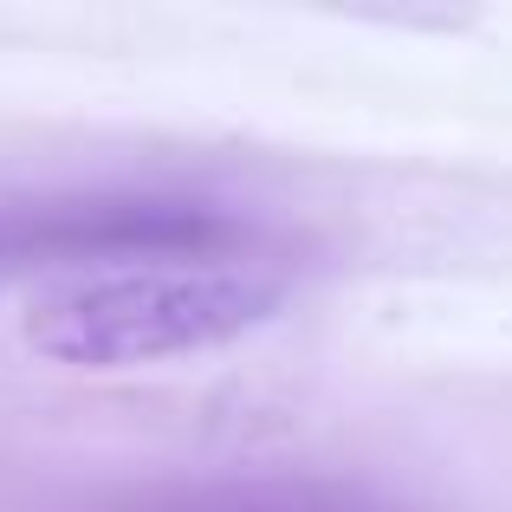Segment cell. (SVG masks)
I'll use <instances>...</instances> for the list:
<instances>
[{
    "instance_id": "cell-3",
    "label": "cell",
    "mask_w": 512,
    "mask_h": 512,
    "mask_svg": "<svg viewBox=\"0 0 512 512\" xmlns=\"http://www.w3.org/2000/svg\"><path fill=\"white\" fill-rule=\"evenodd\" d=\"M104 512H396L389 500L338 480H182L150 487Z\"/></svg>"
},
{
    "instance_id": "cell-1",
    "label": "cell",
    "mask_w": 512,
    "mask_h": 512,
    "mask_svg": "<svg viewBox=\"0 0 512 512\" xmlns=\"http://www.w3.org/2000/svg\"><path fill=\"white\" fill-rule=\"evenodd\" d=\"M286 305V273L253 247L150 260L98 279H65L26 312V344L72 370H143L227 350Z\"/></svg>"
},
{
    "instance_id": "cell-2",
    "label": "cell",
    "mask_w": 512,
    "mask_h": 512,
    "mask_svg": "<svg viewBox=\"0 0 512 512\" xmlns=\"http://www.w3.org/2000/svg\"><path fill=\"white\" fill-rule=\"evenodd\" d=\"M247 247V227L201 195L156 188H98V195H46L0 208V279L65 273L98 279L150 260H201Z\"/></svg>"
}]
</instances>
